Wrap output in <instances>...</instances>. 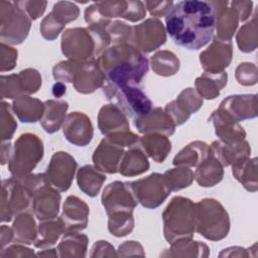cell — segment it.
I'll return each instance as SVG.
<instances>
[{"mask_svg":"<svg viewBox=\"0 0 258 258\" xmlns=\"http://www.w3.org/2000/svg\"><path fill=\"white\" fill-rule=\"evenodd\" d=\"M42 140L34 133L21 134L12 145L8 169L12 177L22 178L32 172L43 157Z\"/></svg>","mask_w":258,"mask_h":258,"instance_id":"cell-7","label":"cell"},{"mask_svg":"<svg viewBox=\"0 0 258 258\" xmlns=\"http://www.w3.org/2000/svg\"><path fill=\"white\" fill-rule=\"evenodd\" d=\"M111 44L106 27L88 25L72 27L62 32L60 48L68 59L89 60L99 56Z\"/></svg>","mask_w":258,"mask_h":258,"instance_id":"cell-3","label":"cell"},{"mask_svg":"<svg viewBox=\"0 0 258 258\" xmlns=\"http://www.w3.org/2000/svg\"><path fill=\"white\" fill-rule=\"evenodd\" d=\"M31 196V211L39 221L54 219L59 212L60 191L48 181L45 173H30L19 178Z\"/></svg>","mask_w":258,"mask_h":258,"instance_id":"cell-6","label":"cell"},{"mask_svg":"<svg viewBox=\"0 0 258 258\" xmlns=\"http://www.w3.org/2000/svg\"><path fill=\"white\" fill-rule=\"evenodd\" d=\"M117 257H128V256H145L143 246L137 241H125L122 243L117 250Z\"/></svg>","mask_w":258,"mask_h":258,"instance_id":"cell-56","label":"cell"},{"mask_svg":"<svg viewBox=\"0 0 258 258\" xmlns=\"http://www.w3.org/2000/svg\"><path fill=\"white\" fill-rule=\"evenodd\" d=\"M18 51L9 44L0 43V72H9L16 67Z\"/></svg>","mask_w":258,"mask_h":258,"instance_id":"cell-51","label":"cell"},{"mask_svg":"<svg viewBox=\"0 0 258 258\" xmlns=\"http://www.w3.org/2000/svg\"><path fill=\"white\" fill-rule=\"evenodd\" d=\"M194 177L198 184L203 187H211L221 182L224 177V166L212 150L210 154L196 167Z\"/></svg>","mask_w":258,"mask_h":258,"instance_id":"cell-29","label":"cell"},{"mask_svg":"<svg viewBox=\"0 0 258 258\" xmlns=\"http://www.w3.org/2000/svg\"><path fill=\"white\" fill-rule=\"evenodd\" d=\"M236 41L238 48L242 52H252L257 48L258 23L256 12L248 22H246L239 28L238 32L236 33Z\"/></svg>","mask_w":258,"mask_h":258,"instance_id":"cell-42","label":"cell"},{"mask_svg":"<svg viewBox=\"0 0 258 258\" xmlns=\"http://www.w3.org/2000/svg\"><path fill=\"white\" fill-rule=\"evenodd\" d=\"M77 167L78 163L70 153L57 151L52 154L44 173L49 183L62 192L71 187Z\"/></svg>","mask_w":258,"mask_h":258,"instance_id":"cell-14","label":"cell"},{"mask_svg":"<svg viewBox=\"0 0 258 258\" xmlns=\"http://www.w3.org/2000/svg\"><path fill=\"white\" fill-rule=\"evenodd\" d=\"M66 92H67V87H66L64 83H62V82L54 83L51 88V93L55 98L62 97L66 94Z\"/></svg>","mask_w":258,"mask_h":258,"instance_id":"cell-62","label":"cell"},{"mask_svg":"<svg viewBox=\"0 0 258 258\" xmlns=\"http://www.w3.org/2000/svg\"><path fill=\"white\" fill-rule=\"evenodd\" d=\"M215 23L210 1H179L165 16V29L173 42L189 50H198L210 42Z\"/></svg>","mask_w":258,"mask_h":258,"instance_id":"cell-1","label":"cell"},{"mask_svg":"<svg viewBox=\"0 0 258 258\" xmlns=\"http://www.w3.org/2000/svg\"><path fill=\"white\" fill-rule=\"evenodd\" d=\"M90 209L85 201L77 196H69L63 205L60 214V220L63 223L67 232H80L87 228Z\"/></svg>","mask_w":258,"mask_h":258,"instance_id":"cell-23","label":"cell"},{"mask_svg":"<svg viewBox=\"0 0 258 258\" xmlns=\"http://www.w3.org/2000/svg\"><path fill=\"white\" fill-rule=\"evenodd\" d=\"M107 32L110 36L111 43L113 44L130 43L132 36V26L126 22L116 20L108 25Z\"/></svg>","mask_w":258,"mask_h":258,"instance_id":"cell-47","label":"cell"},{"mask_svg":"<svg viewBox=\"0 0 258 258\" xmlns=\"http://www.w3.org/2000/svg\"><path fill=\"white\" fill-rule=\"evenodd\" d=\"M66 233V229L60 218H54L50 220L40 221L37 229V237L33 243L35 248L46 249L50 248L62 234Z\"/></svg>","mask_w":258,"mask_h":258,"instance_id":"cell-39","label":"cell"},{"mask_svg":"<svg viewBox=\"0 0 258 258\" xmlns=\"http://www.w3.org/2000/svg\"><path fill=\"white\" fill-rule=\"evenodd\" d=\"M97 60L105 75V83L112 86L140 87L149 70L145 54L131 43L113 44Z\"/></svg>","mask_w":258,"mask_h":258,"instance_id":"cell-2","label":"cell"},{"mask_svg":"<svg viewBox=\"0 0 258 258\" xmlns=\"http://www.w3.org/2000/svg\"><path fill=\"white\" fill-rule=\"evenodd\" d=\"M232 57V41H220L214 38L211 44L200 53V62L206 73L220 74L230 66Z\"/></svg>","mask_w":258,"mask_h":258,"instance_id":"cell-18","label":"cell"},{"mask_svg":"<svg viewBox=\"0 0 258 258\" xmlns=\"http://www.w3.org/2000/svg\"><path fill=\"white\" fill-rule=\"evenodd\" d=\"M64 24L60 23L50 12L43 17L40 22L39 31L41 36L46 40H54L64 29Z\"/></svg>","mask_w":258,"mask_h":258,"instance_id":"cell-50","label":"cell"},{"mask_svg":"<svg viewBox=\"0 0 258 258\" xmlns=\"http://www.w3.org/2000/svg\"><path fill=\"white\" fill-rule=\"evenodd\" d=\"M31 208V196L19 178L10 177L2 180L1 222H10L18 214Z\"/></svg>","mask_w":258,"mask_h":258,"instance_id":"cell-10","label":"cell"},{"mask_svg":"<svg viewBox=\"0 0 258 258\" xmlns=\"http://www.w3.org/2000/svg\"><path fill=\"white\" fill-rule=\"evenodd\" d=\"M218 109L236 122L256 118L258 115L257 95L240 94L228 96L221 102Z\"/></svg>","mask_w":258,"mask_h":258,"instance_id":"cell-21","label":"cell"},{"mask_svg":"<svg viewBox=\"0 0 258 258\" xmlns=\"http://www.w3.org/2000/svg\"><path fill=\"white\" fill-rule=\"evenodd\" d=\"M126 148L103 138L94 150L92 160L94 165L104 173L113 174L118 172L122 156Z\"/></svg>","mask_w":258,"mask_h":258,"instance_id":"cell-24","label":"cell"},{"mask_svg":"<svg viewBox=\"0 0 258 258\" xmlns=\"http://www.w3.org/2000/svg\"><path fill=\"white\" fill-rule=\"evenodd\" d=\"M69 103L64 100H47L44 102V112L40 120L41 127L48 134L55 133L62 126L67 117Z\"/></svg>","mask_w":258,"mask_h":258,"instance_id":"cell-33","label":"cell"},{"mask_svg":"<svg viewBox=\"0 0 258 258\" xmlns=\"http://www.w3.org/2000/svg\"><path fill=\"white\" fill-rule=\"evenodd\" d=\"M101 202L107 215L120 211L133 212L138 205L130 181L120 180L110 182L104 188Z\"/></svg>","mask_w":258,"mask_h":258,"instance_id":"cell-15","label":"cell"},{"mask_svg":"<svg viewBox=\"0 0 258 258\" xmlns=\"http://www.w3.org/2000/svg\"><path fill=\"white\" fill-rule=\"evenodd\" d=\"M211 152L209 144L196 140L185 145L173 158L174 166L197 167Z\"/></svg>","mask_w":258,"mask_h":258,"instance_id":"cell-38","label":"cell"},{"mask_svg":"<svg viewBox=\"0 0 258 258\" xmlns=\"http://www.w3.org/2000/svg\"><path fill=\"white\" fill-rule=\"evenodd\" d=\"M31 19L15 1H0V38L9 45L22 43L30 30Z\"/></svg>","mask_w":258,"mask_h":258,"instance_id":"cell-8","label":"cell"},{"mask_svg":"<svg viewBox=\"0 0 258 258\" xmlns=\"http://www.w3.org/2000/svg\"><path fill=\"white\" fill-rule=\"evenodd\" d=\"M230 5L237 10L240 16V22L246 21L252 14V9H253L252 1H232L230 2Z\"/></svg>","mask_w":258,"mask_h":258,"instance_id":"cell-58","label":"cell"},{"mask_svg":"<svg viewBox=\"0 0 258 258\" xmlns=\"http://www.w3.org/2000/svg\"><path fill=\"white\" fill-rule=\"evenodd\" d=\"M42 84L40 73L32 68L17 74L0 77L1 99H16L20 96L36 93Z\"/></svg>","mask_w":258,"mask_h":258,"instance_id":"cell-12","label":"cell"},{"mask_svg":"<svg viewBox=\"0 0 258 258\" xmlns=\"http://www.w3.org/2000/svg\"><path fill=\"white\" fill-rule=\"evenodd\" d=\"M61 128L66 139L76 146L88 145L94 136L92 121L83 112L68 114Z\"/></svg>","mask_w":258,"mask_h":258,"instance_id":"cell-19","label":"cell"},{"mask_svg":"<svg viewBox=\"0 0 258 258\" xmlns=\"http://www.w3.org/2000/svg\"><path fill=\"white\" fill-rule=\"evenodd\" d=\"M228 83V74L226 72L220 74L204 73L195 81L197 92L203 99L214 100L219 97L221 91Z\"/></svg>","mask_w":258,"mask_h":258,"instance_id":"cell-37","label":"cell"},{"mask_svg":"<svg viewBox=\"0 0 258 258\" xmlns=\"http://www.w3.org/2000/svg\"><path fill=\"white\" fill-rule=\"evenodd\" d=\"M89 238L80 232H67L58 243L56 250L61 258H83L87 255Z\"/></svg>","mask_w":258,"mask_h":258,"instance_id":"cell-35","label":"cell"},{"mask_svg":"<svg viewBox=\"0 0 258 258\" xmlns=\"http://www.w3.org/2000/svg\"><path fill=\"white\" fill-rule=\"evenodd\" d=\"M36 254L34 251L28 247H25L24 244H13L8 247L1 249L0 258H8V257H34Z\"/></svg>","mask_w":258,"mask_h":258,"instance_id":"cell-55","label":"cell"},{"mask_svg":"<svg viewBox=\"0 0 258 258\" xmlns=\"http://www.w3.org/2000/svg\"><path fill=\"white\" fill-rule=\"evenodd\" d=\"M249 256H251L249 248L245 249L239 246L226 248L219 254V257H249Z\"/></svg>","mask_w":258,"mask_h":258,"instance_id":"cell-59","label":"cell"},{"mask_svg":"<svg viewBox=\"0 0 258 258\" xmlns=\"http://www.w3.org/2000/svg\"><path fill=\"white\" fill-rule=\"evenodd\" d=\"M106 178L104 172L91 164L82 166L77 172V183L79 188L91 198H95L100 192Z\"/></svg>","mask_w":258,"mask_h":258,"instance_id":"cell-36","label":"cell"},{"mask_svg":"<svg viewBox=\"0 0 258 258\" xmlns=\"http://www.w3.org/2000/svg\"><path fill=\"white\" fill-rule=\"evenodd\" d=\"M236 81L242 86H254L258 82V69L255 63L241 62L235 71Z\"/></svg>","mask_w":258,"mask_h":258,"instance_id":"cell-48","label":"cell"},{"mask_svg":"<svg viewBox=\"0 0 258 258\" xmlns=\"http://www.w3.org/2000/svg\"><path fill=\"white\" fill-rule=\"evenodd\" d=\"M0 238H1V240H0L1 249H3L13 241L14 236H13L12 228H10L6 225H2L0 228Z\"/></svg>","mask_w":258,"mask_h":258,"instance_id":"cell-60","label":"cell"},{"mask_svg":"<svg viewBox=\"0 0 258 258\" xmlns=\"http://www.w3.org/2000/svg\"><path fill=\"white\" fill-rule=\"evenodd\" d=\"M138 144L147 157L157 163H162L172 148L168 136L159 133L144 134L139 138Z\"/></svg>","mask_w":258,"mask_h":258,"instance_id":"cell-31","label":"cell"},{"mask_svg":"<svg viewBox=\"0 0 258 258\" xmlns=\"http://www.w3.org/2000/svg\"><path fill=\"white\" fill-rule=\"evenodd\" d=\"M98 127L105 136L130 130L127 115L114 103L101 107L98 113Z\"/></svg>","mask_w":258,"mask_h":258,"instance_id":"cell-26","label":"cell"},{"mask_svg":"<svg viewBox=\"0 0 258 258\" xmlns=\"http://www.w3.org/2000/svg\"><path fill=\"white\" fill-rule=\"evenodd\" d=\"M133 212L120 211L108 215V231L115 237H124L134 229Z\"/></svg>","mask_w":258,"mask_h":258,"instance_id":"cell-43","label":"cell"},{"mask_svg":"<svg viewBox=\"0 0 258 258\" xmlns=\"http://www.w3.org/2000/svg\"><path fill=\"white\" fill-rule=\"evenodd\" d=\"M11 152H12V144L9 141H3L1 143V153H0L2 165H4L6 162L9 161Z\"/></svg>","mask_w":258,"mask_h":258,"instance_id":"cell-61","label":"cell"},{"mask_svg":"<svg viewBox=\"0 0 258 258\" xmlns=\"http://www.w3.org/2000/svg\"><path fill=\"white\" fill-rule=\"evenodd\" d=\"M204 99L194 88L183 89L175 100L166 104L164 111L171 118L175 126L185 123L191 114L197 113L203 106Z\"/></svg>","mask_w":258,"mask_h":258,"instance_id":"cell-17","label":"cell"},{"mask_svg":"<svg viewBox=\"0 0 258 258\" xmlns=\"http://www.w3.org/2000/svg\"><path fill=\"white\" fill-rule=\"evenodd\" d=\"M50 13L62 24L67 25L68 23L75 21L80 15V8L70 1H58L56 2Z\"/></svg>","mask_w":258,"mask_h":258,"instance_id":"cell-46","label":"cell"},{"mask_svg":"<svg viewBox=\"0 0 258 258\" xmlns=\"http://www.w3.org/2000/svg\"><path fill=\"white\" fill-rule=\"evenodd\" d=\"M0 138L1 141H9L17 128V122L14 118V112L10 104L2 101L0 108Z\"/></svg>","mask_w":258,"mask_h":258,"instance_id":"cell-45","label":"cell"},{"mask_svg":"<svg viewBox=\"0 0 258 258\" xmlns=\"http://www.w3.org/2000/svg\"><path fill=\"white\" fill-rule=\"evenodd\" d=\"M166 41V29L158 18H147L140 24L132 26L130 43L142 53L151 52Z\"/></svg>","mask_w":258,"mask_h":258,"instance_id":"cell-13","label":"cell"},{"mask_svg":"<svg viewBox=\"0 0 258 258\" xmlns=\"http://www.w3.org/2000/svg\"><path fill=\"white\" fill-rule=\"evenodd\" d=\"M117 256L115 248L108 241H97L90 252V257H115Z\"/></svg>","mask_w":258,"mask_h":258,"instance_id":"cell-57","label":"cell"},{"mask_svg":"<svg viewBox=\"0 0 258 258\" xmlns=\"http://www.w3.org/2000/svg\"><path fill=\"white\" fill-rule=\"evenodd\" d=\"M72 83L75 90L81 94H92L103 88L105 75L103 74L97 58L81 61L75 60Z\"/></svg>","mask_w":258,"mask_h":258,"instance_id":"cell-16","label":"cell"},{"mask_svg":"<svg viewBox=\"0 0 258 258\" xmlns=\"http://www.w3.org/2000/svg\"><path fill=\"white\" fill-rule=\"evenodd\" d=\"M230 226L229 214L218 200L208 198L195 203V228L207 240H223Z\"/></svg>","mask_w":258,"mask_h":258,"instance_id":"cell-5","label":"cell"},{"mask_svg":"<svg viewBox=\"0 0 258 258\" xmlns=\"http://www.w3.org/2000/svg\"><path fill=\"white\" fill-rule=\"evenodd\" d=\"M215 11V39L231 41L240 22L237 10L228 1H210Z\"/></svg>","mask_w":258,"mask_h":258,"instance_id":"cell-20","label":"cell"},{"mask_svg":"<svg viewBox=\"0 0 258 258\" xmlns=\"http://www.w3.org/2000/svg\"><path fill=\"white\" fill-rule=\"evenodd\" d=\"M209 121L213 123L215 133L221 141L233 142L246 139V131L239 122H236L219 109L212 112Z\"/></svg>","mask_w":258,"mask_h":258,"instance_id":"cell-27","label":"cell"},{"mask_svg":"<svg viewBox=\"0 0 258 258\" xmlns=\"http://www.w3.org/2000/svg\"><path fill=\"white\" fill-rule=\"evenodd\" d=\"M102 89L107 99L116 104L127 117H139L152 108L151 100L140 87L112 86L105 83Z\"/></svg>","mask_w":258,"mask_h":258,"instance_id":"cell-9","label":"cell"},{"mask_svg":"<svg viewBox=\"0 0 258 258\" xmlns=\"http://www.w3.org/2000/svg\"><path fill=\"white\" fill-rule=\"evenodd\" d=\"M163 176L170 191H178L183 189L189 186L195 179L192 170L186 166H175L167 169L163 173Z\"/></svg>","mask_w":258,"mask_h":258,"instance_id":"cell-44","label":"cell"},{"mask_svg":"<svg viewBox=\"0 0 258 258\" xmlns=\"http://www.w3.org/2000/svg\"><path fill=\"white\" fill-rule=\"evenodd\" d=\"M134 126L141 134L159 133L171 136L175 132V125L164 109L152 107L149 112L134 118Z\"/></svg>","mask_w":258,"mask_h":258,"instance_id":"cell-22","label":"cell"},{"mask_svg":"<svg viewBox=\"0 0 258 258\" xmlns=\"http://www.w3.org/2000/svg\"><path fill=\"white\" fill-rule=\"evenodd\" d=\"M210 255V248L203 242L194 241L192 238H183L170 243V247L165 249L160 256L162 257H181V258H206Z\"/></svg>","mask_w":258,"mask_h":258,"instance_id":"cell-32","label":"cell"},{"mask_svg":"<svg viewBox=\"0 0 258 258\" xmlns=\"http://www.w3.org/2000/svg\"><path fill=\"white\" fill-rule=\"evenodd\" d=\"M37 257H58L57 250L54 248H46V249H41L38 253H36Z\"/></svg>","mask_w":258,"mask_h":258,"instance_id":"cell-63","label":"cell"},{"mask_svg":"<svg viewBox=\"0 0 258 258\" xmlns=\"http://www.w3.org/2000/svg\"><path fill=\"white\" fill-rule=\"evenodd\" d=\"M12 110L19 121L23 123H35L40 121L44 112V102L29 95L20 96L13 100Z\"/></svg>","mask_w":258,"mask_h":258,"instance_id":"cell-30","label":"cell"},{"mask_svg":"<svg viewBox=\"0 0 258 258\" xmlns=\"http://www.w3.org/2000/svg\"><path fill=\"white\" fill-rule=\"evenodd\" d=\"M174 2L173 1H145L144 5L149 14L153 18L166 16L171 10Z\"/></svg>","mask_w":258,"mask_h":258,"instance_id":"cell-54","label":"cell"},{"mask_svg":"<svg viewBox=\"0 0 258 258\" xmlns=\"http://www.w3.org/2000/svg\"><path fill=\"white\" fill-rule=\"evenodd\" d=\"M146 16V8L144 2L139 0L127 1V6L124 14L121 18H124L130 22H137Z\"/></svg>","mask_w":258,"mask_h":258,"instance_id":"cell-52","label":"cell"},{"mask_svg":"<svg viewBox=\"0 0 258 258\" xmlns=\"http://www.w3.org/2000/svg\"><path fill=\"white\" fill-rule=\"evenodd\" d=\"M163 235L170 244L183 238H192L195 228V203L185 197H173L162 213Z\"/></svg>","mask_w":258,"mask_h":258,"instance_id":"cell-4","label":"cell"},{"mask_svg":"<svg viewBox=\"0 0 258 258\" xmlns=\"http://www.w3.org/2000/svg\"><path fill=\"white\" fill-rule=\"evenodd\" d=\"M16 4L23 9L31 20L39 18L45 11L47 2L46 1H34V0H24V1H15Z\"/></svg>","mask_w":258,"mask_h":258,"instance_id":"cell-53","label":"cell"},{"mask_svg":"<svg viewBox=\"0 0 258 258\" xmlns=\"http://www.w3.org/2000/svg\"><path fill=\"white\" fill-rule=\"evenodd\" d=\"M11 228L14 236L13 242L24 245H31L35 242L38 226L34 220L33 213L24 211L18 214L14 218Z\"/></svg>","mask_w":258,"mask_h":258,"instance_id":"cell-34","label":"cell"},{"mask_svg":"<svg viewBox=\"0 0 258 258\" xmlns=\"http://www.w3.org/2000/svg\"><path fill=\"white\" fill-rule=\"evenodd\" d=\"M210 147L224 167L239 163L251 155V147L246 139L233 142L216 140Z\"/></svg>","mask_w":258,"mask_h":258,"instance_id":"cell-25","label":"cell"},{"mask_svg":"<svg viewBox=\"0 0 258 258\" xmlns=\"http://www.w3.org/2000/svg\"><path fill=\"white\" fill-rule=\"evenodd\" d=\"M233 176L238 180L243 187L251 192L258 189V175H257V158H247L239 163L232 165Z\"/></svg>","mask_w":258,"mask_h":258,"instance_id":"cell-40","label":"cell"},{"mask_svg":"<svg viewBox=\"0 0 258 258\" xmlns=\"http://www.w3.org/2000/svg\"><path fill=\"white\" fill-rule=\"evenodd\" d=\"M130 184L138 204L146 209L158 208L171 192L163 174L158 172L130 181Z\"/></svg>","mask_w":258,"mask_h":258,"instance_id":"cell-11","label":"cell"},{"mask_svg":"<svg viewBox=\"0 0 258 258\" xmlns=\"http://www.w3.org/2000/svg\"><path fill=\"white\" fill-rule=\"evenodd\" d=\"M101 15L108 21L112 18L122 17L125 12L127 1L117 0V1H99L95 2Z\"/></svg>","mask_w":258,"mask_h":258,"instance_id":"cell-49","label":"cell"},{"mask_svg":"<svg viewBox=\"0 0 258 258\" xmlns=\"http://www.w3.org/2000/svg\"><path fill=\"white\" fill-rule=\"evenodd\" d=\"M150 167L148 157L137 143L125 150L118 172L123 176H137L146 172Z\"/></svg>","mask_w":258,"mask_h":258,"instance_id":"cell-28","label":"cell"},{"mask_svg":"<svg viewBox=\"0 0 258 258\" xmlns=\"http://www.w3.org/2000/svg\"><path fill=\"white\" fill-rule=\"evenodd\" d=\"M150 66L156 75L171 77L179 71L180 60L172 51L162 49L156 51L150 57Z\"/></svg>","mask_w":258,"mask_h":258,"instance_id":"cell-41","label":"cell"}]
</instances>
